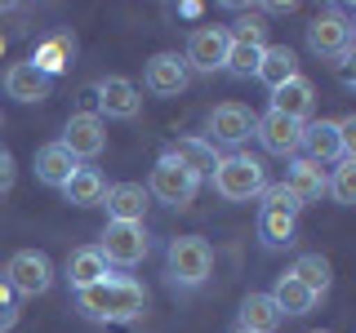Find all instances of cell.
Instances as JSON below:
<instances>
[{
    "instance_id": "1",
    "label": "cell",
    "mask_w": 356,
    "mask_h": 333,
    "mask_svg": "<svg viewBox=\"0 0 356 333\" xmlns=\"http://www.w3.org/2000/svg\"><path fill=\"white\" fill-rule=\"evenodd\" d=\"M143 307H147V289L129 275H107V280L76 293V311L98 325H129L143 316Z\"/></svg>"
},
{
    "instance_id": "2",
    "label": "cell",
    "mask_w": 356,
    "mask_h": 333,
    "mask_svg": "<svg viewBox=\"0 0 356 333\" xmlns=\"http://www.w3.org/2000/svg\"><path fill=\"white\" fill-rule=\"evenodd\" d=\"M209 178H214V191H218L222 200H236V205L267 191V169H263V160H254V155H245V151L222 155L218 169L209 173Z\"/></svg>"
},
{
    "instance_id": "3",
    "label": "cell",
    "mask_w": 356,
    "mask_h": 333,
    "mask_svg": "<svg viewBox=\"0 0 356 333\" xmlns=\"http://www.w3.org/2000/svg\"><path fill=\"white\" fill-rule=\"evenodd\" d=\"M165 271H170L174 284L196 289V284L209 280V271H214V253H209V244L200 240V236H178V240H170Z\"/></svg>"
},
{
    "instance_id": "4",
    "label": "cell",
    "mask_w": 356,
    "mask_h": 333,
    "mask_svg": "<svg viewBox=\"0 0 356 333\" xmlns=\"http://www.w3.org/2000/svg\"><path fill=\"white\" fill-rule=\"evenodd\" d=\"M152 240H147V227L143 222H107L103 231V244H98V253H103L107 266H138L147 258Z\"/></svg>"
},
{
    "instance_id": "5",
    "label": "cell",
    "mask_w": 356,
    "mask_h": 333,
    "mask_svg": "<svg viewBox=\"0 0 356 333\" xmlns=\"http://www.w3.org/2000/svg\"><path fill=\"white\" fill-rule=\"evenodd\" d=\"M196 187H200V178H192L178 160H170V155H161L156 169H152L147 196H156L161 205H170V209H187L196 200Z\"/></svg>"
},
{
    "instance_id": "6",
    "label": "cell",
    "mask_w": 356,
    "mask_h": 333,
    "mask_svg": "<svg viewBox=\"0 0 356 333\" xmlns=\"http://www.w3.org/2000/svg\"><path fill=\"white\" fill-rule=\"evenodd\" d=\"M5 280L22 298H40V293H49V284H54V262L36 249H18L5 266Z\"/></svg>"
},
{
    "instance_id": "7",
    "label": "cell",
    "mask_w": 356,
    "mask_h": 333,
    "mask_svg": "<svg viewBox=\"0 0 356 333\" xmlns=\"http://www.w3.org/2000/svg\"><path fill=\"white\" fill-rule=\"evenodd\" d=\"M58 142L72 151V160H94V155H103V147H107L103 116H98V111H72V120H67Z\"/></svg>"
},
{
    "instance_id": "8",
    "label": "cell",
    "mask_w": 356,
    "mask_h": 333,
    "mask_svg": "<svg viewBox=\"0 0 356 333\" xmlns=\"http://www.w3.org/2000/svg\"><path fill=\"white\" fill-rule=\"evenodd\" d=\"M307 44L321 53V58H334V62L352 58V22L343 14H321L307 27Z\"/></svg>"
},
{
    "instance_id": "9",
    "label": "cell",
    "mask_w": 356,
    "mask_h": 333,
    "mask_svg": "<svg viewBox=\"0 0 356 333\" xmlns=\"http://www.w3.org/2000/svg\"><path fill=\"white\" fill-rule=\"evenodd\" d=\"M254 120H259V116H254L250 107L222 103V107L209 111V120H205V125H209V138L205 142H209V147H214V142H222V147H241V142L254 133Z\"/></svg>"
},
{
    "instance_id": "10",
    "label": "cell",
    "mask_w": 356,
    "mask_h": 333,
    "mask_svg": "<svg viewBox=\"0 0 356 333\" xmlns=\"http://www.w3.org/2000/svg\"><path fill=\"white\" fill-rule=\"evenodd\" d=\"M94 94H98V111H103L107 120H134L143 111L138 89H134V80H125V76H103V80L94 85Z\"/></svg>"
},
{
    "instance_id": "11",
    "label": "cell",
    "mask_w": 356,
    "mask_h": 333,
    "mask_svg": "<svg viewBox=\"0 0 356 333\" xmlns=\"http://www.w3.org/2000/svg\"><path fill=\"white\" fill-rule=\"evenodd\" d=\"M222 58H227V31L222 27L205 22V27H196L192 36H187V53H183L187 67H196V71H218Z\"/></svg>"
},
{
    "instance_id": "12",
    "label": "cell",
    "mask_w": 356,
    "mask_h": 333,
    "mask_svg": "<svg viewBox=\"0 0 356 333\" xmlns=\"http://www.w3.org/2000/svg\"><path fill=\"white\" fill-rule=\"evenodd\" d=\"M254 133H259L263 151H272V155H298V142H303V125L289 120V116H281V111L259 116V120H254Z\"/></svg>"
},
{
    "instance_id": "13",
    "label": "cell",
    "mask_w": 356,
    "mask_h": 333,
    "mask_svg": "<svg viewBox=\"0 0 356 333\" xmlns=\"http://www.w3.org/2000/svg\"><path fill=\"white\" fill-rule=\"evenodd\" d=\"M298 151H307L303 160L325 164V160H343V142H339V120H307L303 125V142Z\"/></svg>"
},
{
    "instance_id": "14",
    "label": "cell",
    "mask_w": 356,
    "mask_h": 333,
    "mask_svg": "<svg viewBox=\"0 0 356 333\" xmlns=\"http://www.w3.org/2000/svg\"><path fill=\"white\" fill-rule=\"evenodd\" d=\"M312 107H316V89H312L307 76H294V80H285L281 89H272V111L298 120V125H307Z\"/></svg>"
},
{
    "instance_id": "15",
    "label": "cell",
    "mask_w": 356,
    "mask_h": 333,
    "mask_svg": "<svg viewBox=\"0 0 356 333\" xmlns=\"http://www.w3.org/2000/svg\"><path fill=\"white\" fill-rule=\"evenodd\" d=\"M147 89L161 98H178L187 89V62L178 53H156L147 62Z\"/></svg>"
},
{
    "instance_id": "16",
    "label": "cell",
    "mask_w": 356,
    "mask_h": 333,
    "mask_svg": "<svg viewBox=\"0 0 356 333\" xmlns=\"http://www.w3.org/2000/svg\"><path fill=\"white\" fill-rule=\"evenodd\" d=\"M147 187H138V182H116V187H107V196H103V205H107V214L111 222H143V214H147Z\"/></svg>"
},
{
    "instance_id": "17",
    "label": "cell",
    "mask_w": 356,
    "mask_h": 333,
    "mask_svg": "<svg viewBox=\"0 0 356 333\" xmlns=\"http://www.w3.org/2000/svg\"><path fill=\"white\" fill-rule=\"evenodd\" d=\"M165 155H170V160H178V164H183V169L192 173V178L214 173V169H218V160H222V155H218L214 147H209L205 138H178V142H174V147L165 151Z\"/></svg>"
},
{
    "instance_id": "18",
    "label": "cell",
    "mask_w": 356,
    "mask_h": 333,
    "mask_svg": "<svg viewBox=\"0 0 356 333\" xmlns=\"http://www.w3.org/2000/svg\"><path fill=\"white\" fill-rule=\"evenodd\" d=\"M72 53H76V40L67 36V31H54L49 40H40V44H36V53H31L27 62L36 67L40 76H49V80H54V76H63V71H67Z\"/></svg>"
},
{
    "instance_id": "19",
    "label": "cell",
    "mask_w": 356,
    "mask_h": 333,
    "mask_svg": "<svg viewBox=\"0 0 356 333\" xmlns=\"http://www.w3.org/2000/svg\"><path fill=\"white\" fill-rule=\"evenodd\" d=\"M5 94L18 103H44L49 98V76H40L31 62H14L5 71Z\"/></svg>"
},
{
    "instance_id": "20",
    "label": "cell",
    "mask_w": 356,
    "mask_h": 333,
    "mask_svg": "<svg viewBox=\"0 0 356 333\" xmlns=\"http://www.w3.org/2000/svg\"><path fill=\"white\" fill-rule=\"evenodd\" d=\"M285 187L307 205V200H321V196L330 191V173L321 169V164H312V160H303V155H298V160L289 164V173H285Z\"/></svg>"
},
{
    "instance_id": "21",
    "label": "cell",
    "mask_w": 356,
    "mask_h": 333,
    "mask_svg": "<svg viewBox=\"0 0 356 333\" xmlns=\"http://www.w3.org/2000/svg\"><path fill=\"white\" fill-rule=\"evenodd\" d=\"M281 320L285 316L272 302V293H245V302H241V329L245 333H276Z\"/></svg>"
},
{
    "instance_id": "22",
    "label": "cell",
    "mask_w": 356,
    "mask_h": 333,
    "mask_svg": "<svg viewBox=\"0 0 356 333\" xmlns=\"http://www.w3.org/2000/svg\"><path fill=\"white\" fill-rule=\"evenodd\" d=\"M63 196H67V205L89 209V205H103L107 182H103V173H98V169H85V164H76V173L63 182Z\"/></svg>"
},
{
    "instance_id": "23",
    "label": "cell",
    "mask_w": 356,
    "mask_h": 333,
    "mask_svg": "<svg viewBox=\"0 0 356 333\" xmlns=\"http://www.w3.org/2000/svg\"><path fill=\"white\" fill-rule=\"evenodd\" d=\"M259 80L267 85V89H281L285 80H294L298 76V58H294V49L289 44H267L263 49V62H259Z\"/></svg>"
},
{
    "instance_id": "24",
    "label": "cell",
    "mask_w": 356,
    "mask_h": 333,
    "mask_svg": "<svg viewBox=\"0 0 356 333\" xmlns=\"http://www.w3.org/2000/svg\"><path fill=\"white\" fill-rule=\"evenodd\" d=\"M72 173H76V160H72V151H67L63 142H49V147L36 151V178L44 187H58V191H63V182Z\"/></svg>"
},
{
    "instance_id": "25",
    "label": "cell",
    "mask_w": 356,
    "mask_h": 333,
    "mask_svg": "<svg viewBox=\"0 0 356 333\" xmlns=\"http://www.w3.org/2000/svg\"><path fill=\"white\" fill-rule=\"evenodd\" d=\"M272 302L281 307V316H307L312 307L321 302L316 293H312V289L303 284V280H294V275H281V280H276V289H272Z\"/></svg>"
},
{
    "instance_id": "26",
    "label": "cell",
    "mask_w": 356,
    "mask_h": 333,
    "mask_svg": "<svg viewBox=\"0 0 356 333\" xmlns=\"http://www.w3.org/2000/svg\"><path fill=\"white\" fill-rule=\"evenodd\" d=\"M67 280L76 284V293L89 284H98V280H107V262H103V253L98 249H76L72 258H67Z\"/></svg>"
},
{
    "instance_id": "27",
    "label": "cell",
    "mask_w": 356,
    "mask_h": 333,
    "mask_svg": "<svg viewBox=\"0 0 356 333\" xmlns=\"http://www.w3.org/2000/svg\"><path fill=\"white\" fill-rule=\"evenodd\" d=\"M289 275H294V280H303L316 298H325V289H330V280H334V275H330V258H321V253H303V258L294 262V271H289Z\"/></svg>"
},
{
    "instance_id": "28",
    "label": "cell",
    "mask_w": 356,
    "mask_h": 333,
    "mask_svg": "<svg viewBox=\"0 0 356 333\" xmlns=\"http://www.w3.org/2000/svg\"><path fill=\"white\" fill-rule=\"evenodd\" d=\"M263 49L267 44H241V40H227V58H222V67L236 76H254L263 62Z\"/></svg>"
},
{
    "instance_id": "29",
    "label": "cell",
    "mask_w": 356,
    "mask_h": 333,
    "mask_svg": "<svg viewBox=\"0 0 356 333\" xmlns=\"http://www.w3.org/2000/svg\"><path fill=\"white\" fill-rule=\"evenodd\" d=\"M259 231H263V240L272 244V249H281V244L294 240V218H289V214H276V209H263Z\"/></svg>"
},
{
    "instance_id": "30",
    "label": "cell",
    "mask_w": 356,
    "mask_h": 333,
    "mask_svg": "<svg viewBox=\"0 0 356 333\" xmlns=\"http://www.w3.org/2000/svg\"><path fill=\"white\" fill-rule=\"evenodd\" d=\"M330 196L339 200V205H352L356 200V160H339V169L330 178Z\"/></svg>"
},
{
    "instance_id": "31",
    "label": "cell",
    "mask_w": 356,
    "mask_h": 333,
    "mask_svg": "<svg viewBox=\"0 0 356 333\" xmlns=\"http://www.w3.org/2000/svg\"><path fill=\"white\" fill-rule=\"evenodd\" d=\"M263 200L267 205L263 209H276V214H289V218H298V209H303V200H298L294 191H289L285 182H276V187H267L263 191Z\"/></svg>"
},
{
    "instance_id": "32",
    "label": "cell",
    "mask_w": 356,
    "mask_h": 333,
    "mask_svg": "<svg viewBox=\"0 0 356 333\" xmlns=\"http://www.w3.org/2000/svg\"><path fill=\"white\" fill-rule=\"evenodd\" d=\"M14 289H9V280H5V275H0V333H9V329H14L18 325V302H14Z\"/></svg>"
},
{
    "instance_id": "33",
    "label": "cell",
    "mask_w": 356,
    "mask_h": 333,
    "mask_svg": "<svg viewBox=\"0 0 356 333\" xmlns=\"http://www.w3.org/2000/svg\"><path fill=\"white\" fill-rule=\"evenodd\" d=\"M227 40H241V44H267V27L259 18H241L236 31H227Z\"/></svg>"
},
{
    "instance_id": "34",
    "label": "cell",
    "mask_w": 356,
    "mask_h": 333,
    "mask_svg": "<svg viewBox=\"0 0 356 333\" xmlns=\"http://www.w3.org/2000/svg\"><path fill=\"white\" fill-rule=\"evenodd\" d=\"M339 142H343V160H352V151H356V116L339 120Z\"/></svg>"
},
{
    "instance_id": "35",
    "label": "cell",
    "mask_w": 356,
    "mask_h": 333,
    "mask_svg": "<svg viewBox=\"0 0 356 333\" xmlns=\"http://www.w3.org/2000/svg\"><path fill=\"white\" fill-rule=\"evenodd\" d=\"M9 187H14V155L0 147V196H5Z\"/></svg>"
},
{
    "instance_id": "36",
    "label": "cell",
    "mask_w": 356,
    "mask_h": 333,
    "mask_svg": "<svg viewBox=\"0 0 356 333\" xmlns=\"http://www.w3.org/2000/svg\"><path fill=\"white\" fill-rule=\"evenodd\" d=\"M0 53H5V36H0Z\"/></svg>"
},
{
    "instance_id": "37",
    "label": "cell",
    "mask_w": 356,
    "mask_h": 333,
    "mask_svg": "<svg viewBox=\"0 0 356 333\" xmlns=\"http://www.w3.org/2000/svg\"><path fill=\"white\" fill-rule=\"evenodd\" d=\"M236 333H245V329H236Z\"/></svg>"
},
{
    "instance_id": "38",
    "label": "cell",
    "mask_w": 356,
    "mask_h": 333,
    "mask_svg": "<svg viewBox=\"0 0 356 333\" xmlns=\"http://www.w3.org/2000/svg\"><path fill=\"white\" fill-rule=\"evenodd\" d=\"M316 333H321V329H316Z\"/></svg>"
}]
</instances>
